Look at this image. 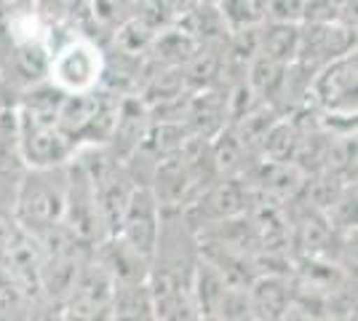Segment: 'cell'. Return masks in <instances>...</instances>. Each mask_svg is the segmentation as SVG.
<instances>
[{
    "label": "cell",
    "mask_w": 358,
    "mask_h": 321,
    "mask_svg": "<svg viewBox=\"0 0 358 321\" xmlns=\"http://www.w3.org/2000/svg\"><path fill=\"white\" fill-rule=\"evenodd\" d=\"M292 292H294V284L281 271L254 276L252 281H249V287H246L252 319H262V321L286 319L289 306H292Z\"/></svg>",
    "instance_id": "7"
},
{
    "label": "cell",
    "mask_w": 358,
    "mask_h": 321,
    "mask_svg": "<svg viewBox=\"0 0 358 321\" xmlns=\"http://www.w3.org/2000/svg\"><path fill=\"white\" fill-rule=\"evenodd\" d=\"M48 64H51V51L45 48L43 41H16L14 70L27 83L38 86L41 80H45L48 78Z\"/></svg>",
    "instance_id": "16"
},
{
    "label": "cell",
    "mask_w": 358,
    "mask_h": 321,
    "mask_svg": "<svg viewBox=\"0 0 358 321\" xmlns=\"http://www.w3.org/2000/svg\"><path fill=\"white\" fill-rule=\"evenodd\" d=\"M110 319H152V303L145 281H115Z\"/></svg>",
    "instance_id": "14"
},
{
    "label": "cell",
    "mask_w": 358,
    "mask_h": 321,
    "mask_svg": "<svg viewBox=\"0 0 358 321\" xmlns=\"http://www.w3.org/2000/svg\"><path fill=\"white\" fill-rule=\"evenodd\" d=\"M113 290H115V278L107 273V268L102 262L96 257L83 262L73 292L64 300L70 316H78V319H110Z\"/></svg>",
    "instance_id": "6"
},
{
    "label": "cell",
    "mask_w": 358,
    "mask_h": 321,
    "mask_svg": "<svg viewBox=\"0 0 358 321\" xmlns=\"http://www.w3.org/2000/svg\"><path fill=\"white\" fill-rule=\"evenodd\" d=\"M102 97H105V94L91 89V92L64 94V99L59 102L57 126H59L67 137L73 139L75 145L83 142V137H86L91 121L96 118V113H99V107H102Z\"/></svg>",
    "instance_id": "11"
},
{
    "label": "cell",
    "mask_w": 358,
    "mask_h": 321,
    "mask_svg": "<svg viewBox=\"0 0 358 321\" xmlns=\"http://www.w3.org/2000/svg\"><path fill=\"white\" fill-rule=\"evenodd\" d=\"M299 142V129L292 118H278L268 129V134L259 142V150L265 155V161L273 164H292L294 161V150Z\"/></svg>",
    "instance_id": "15"
},
{
    "label": "cell",
    "mask_w": 358,
    "mask_h": 321,
    "mask_svg": "<svg viewBox=\"0 0 358 321\" xmlns=\"http://www.w3.org/2000/svg\"><path fill=\"white\" fill-rule=\"evenodd\" d=\"M198 180L193 177V171L187 169V164L182 161V155H164V161L155 169V180L150 185L155 201L161 204V209H182L187 193L193 190Z\"/></svg>",
    "instance_id": "9"
},
{
    "label": "cell",
    "mask_w": 358,
    "mask_h": 321,
    "mask_svg": "<svg viewBox=\"0 0 358 321\" xmlns=\"http://www.w3.org/2000/svg\"><path fill=\"white\" fill-rule=\"evenodd\" d=\"M211 153V166L220 177H233L241 169V161H243V145L241 139L236 137L233 129H220L217 131V139L209 145Z\"/></svg>",
    "instance_id": "18"
},
{
    "label": "cell",
    "mask_w": 358,
    "mask_h": 321,
    "mask_svg": "<svg viewBox=\"0 0 358 321\" xmlns=\"http://www.w3.org/2000/svg\"><path fill=\"white\" fill-rule=\"evenodd\" d=\"M164 3H166V8L171 11V16H174V19H182L187 11H193L201 0H164Z\"/></svg>",
    "instance_id": "21"
},
{
    "label": "cell",
    "mask_w": 358,
    "mask_h": 321,
    "mask_svg": "<svg viewBox=\"0 0 358 321\" xmlns=\"http://www.w3.org/2000/svg\"><path fill=\"white\" fill-rule=\"evenodd\" d=\"M358 57L356 48L321 64L310 78V102L329 118L356 121Z\"/></svg>",
    "instance_id": "3"
},
{
    "label": "cell",
    "mask_w": 358,
    "mask_h": 321,
    "mask_svg": "<svg viewBox=\"0 0 358 321\" xmlns=\"http://www.w3.org/2000/svg\"><path fill=\"white\" fill-rule=\"evenodd\" d=\"M270 0H217V8L230 32L243 27H259L268 22Z\"/></svg>",
    "instance_id": "17"
},
{
    "label": "cell",
    "mask_w": 358,
    "mask_h": 321,
    "mask_svg": "<svg viewBox=\"0 0 358 321\" xmlns=\"http://www.w3.org/2000/svg\"><path fill=\"white\" fill-rule=\"evenodd\" d=\"M158 233H161V204L155 201L150 185H134L129 204L120 217V228L115 236L134 246L136 252H142L145 257L152 260V252L158 244Z\"/></svg>",
    "instance_id": "5"
},
{
    "label": "cell",
    "mask_w": 358,
    "mask_h": 321,
    "mask_svg": "<svg viewBox=\"0 0 358 321\" xmlns=\"http://www.w3.org/2000/svg\"><path fill=\"white\" fill-rule=\"evenodd\" d=\"M299 48V24L292 22H270L259 27V48L257 54L275 62H294Z\"/></svg>",
    "instance_id": "13"
},
{
    "label": "cell",
    "mask_w": 358,
    "mask_h": 321,
    "mask_svg": "<svg viewBox=\"0 0 358 321\" xmlns=\"http://www.w3.org/2000/svg\"><path fill=\"white\" fill-rule=\"evenodd\" d=\"M152 38H155V30L150 27L145 19H139V16L123 19L118 24V30H115V43L129 57H136V54L148 51L152 46Z\"/></svg>",
    "instance_id": "19"
},
{
    "label": "cell",
    "mask_w": 358,
    "mask_h": 321,
    "mask_svg": "<svg viewBox=\"0 0 358 321\" xmlns=\"http://www.w3.org/2000/svg\"><path fill=\"white\" fill-rule=\"evenodd\" d=\"M302 6H305V0H270L268 19L270 22L302 24Z\"/></svg>",
    "instance_id": "20"
},
{
    "label": "cell",
    "mask_w": 358,
    "mask_h": 321,
    "mask_svg": "<svg viewBox=\"0 0 358 321\" xmlns=\"http://www.w3.org/2000/svg\"><path fill=\"white\" fill-rule=\"evenodd\" d=\"M94 246H96L94 257L105 265L107 273L115 281H148L150 257L136 252L134 246L123 241L120 236H107Z\"/></svg>",
    "instance_id": "8"
},
{
    "label": "cell",
    "mask_w": 358,
    "mask_h": 321,
    "mask_svg": "<svg viewBox=\"0 0 358 321\" xmlns=\"http://www.w3.org/2000/svg\"><path fill=\"white\" fill-rule=\"evenodd\" d=\"M64 199H67V164L27 169L16 187L14 220L32 233L59 225L64 214Z\"/></svg>",
    "instance_id": "1"
},
{
    "label": "cell",
    "mask_w": 358,
    "mask_h": 321,
    "mask_svg": "<svg viewBox=\"0 0 358 321\" xmlns=\"http://www.w3.org/2000/svg\"><path fill=\"white\" fill-rule=\"evenodd\" d=\"M195 209H201L214 222L236 220L249 209V187L236 177H222L220 183L206 190V196L198 201Z\"/></svg>",
    "instance_id": "10"
},
{
    "label": "cell",
    "mask_w": 358,
    "mask_h": 321,
    "mask_svg": "<svg viewBox=\"0 0 358 321\" xmlns=\"http://www.w3.org/2000/svg\"><path fill=\"white\" fill-rule=\"evenodd\" d=\"M102 78H105V57L96 43L86 38H75L51 54L48 80L59 86L64 94L91 92L102 83Z\"/></svg>",
    "instance_id": "4"
},
{
    "label": "cell",
    "mask_w": 358,
    "mask_h": 321,
    "mask_svg": "<svg viewBox=\"0 0 358 321\" xmlns=\"http://www.w3.org/2000/svg\"><path fill=\"white\" fill-rule=\"evenodd\" d=\"M134 3H148V0H134Z\"/></svg>",
    "instance_id": "23"
},
{
    "label": "cell",
    "mask_w": 358,
    "mask_h": 321,
    "mask_svg": "<svg viewBox=\"0 0 358 321\" xmlns=\"http://www.w3.org/2000/svg\"><path fill=\"white\" fill-rule=\"evenodd\" d=\"M150 48H152L155 59L164 62L166 67H185L203 48V43H198L193 35L185 32L182 27H171V30L164 27V30L155 32Z\"/></svg>",
    "instance_id": "12"
},
{
    "label": "cell",
    "mask_w": 358,
    "mask_h": 321,
    "mask_svg": "<svg viewBox=\"0 0 358 321\" xmlns=\"http://www.w3.org/2000/svg\"><path fill=\"white\" fill-rule=\"evenodd\" d=\"M16 148L27 169L62 166L78 150V145L57 126V115L35 113L30 107L16 110Z\"/></svg>",
    "instance_id": "2"
},
{
    "label": "cell",
    "mask_w": 358,
    "mask_h": 321,
    "mask_svg": "<svg viewBox=\"0 0 358 321\" xmlns=\"http://www.w3.org/2000/svg\"><path fill=\"white\" fill-rule=\"evenodd\" d=\"M201 3H217V0H201Z\"/></svg>",
    "instance_id": "22"
}]
</instances>
